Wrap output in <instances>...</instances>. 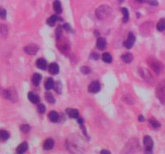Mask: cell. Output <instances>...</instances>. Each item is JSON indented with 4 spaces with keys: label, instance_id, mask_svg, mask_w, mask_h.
Segmentation results:
<instances>
[{
    "label": "cell",
    "instance_id": "d4e9b609",
    "mask_svg": "<svg viewBox=\"0 0 165 154\" xmlns=\"http://www.w3.org/2000/svg\"><path fill=\"white\" fill-rule=\"evenodd\" d=\"M156 28L159 31H163L165 30V19H161L156 25Z\"/></svg>",
    "mask_w": 165,
    "mask_h": 154
},
{
    "label": "cell",
    "instance_id": "ffe728a7",
    "mask_svg": "<svg viewBox=\"0 0 165 154\" xmlns=\"http://www.w3.org/2000/svg\"><path fill=\"white\" fill-rule=\"evenodd\" d=\"M53 9L55 11L56 13L57 14H61V12H62V7H61V2L59 0H56V1H54L53 2Z\"/></svg>",
    "mask_w": 165,
    "mask_h": 154
},
{
    "label": "cell",
    "instance_id": "4dcf8cb0",
    "mask_svg": "<svg viewBox=\"0 0 165 154\" xmlns=\"http://www.w3.org/2000/svg\"><path fill=\"white\" fill-rule=\"evenodd\" d=\"M20 130L24 133H27L30 131V126L28 125H23L20 126Z\"/></svg>",
    "mask_w": 165,
    "mask_h": 154
},
{
    "label": "cell",
    "instance_id": "30bf717a",
    "mask_svg": "<svg viewBox=\"0 0 165 154\" xmlns=\"http://www.w3.org/2000/svg\"><path fill=\"white\" fill-rule=\"evenodd\" d=\"M49 73H51L52 75H56L59 73L60 67H59L58 64L56 63H52L51 64L49 65Z\"/></svg>",
    "mask_w": 165,
    "mask_h": 154
},
{
    "label": "cell",
    "instance_id": "3957f363",
    "mask_svg": "<svg viewBox=\"0 0 165 154\" xmlns=\"http://www.w3.org/2000/svg\"><path fill=\"white\" fill-rule=\"evenodd\" d=\"M148 63L150 66L151 68L154 71L157 75L160 74L163 70L162 63L159 61L155 57H149L148 59Z\"/></svg>",
    "mask_w": 165,
    "mask_h": 154
},
{
    "label": "cell",
    "instance_id": "7c38bea8",
    "mask_svg": "<svg viewBox=\"0 0 165 154\" xmlns=\"http://www.w3.org/2000/svg\"><path fill=\"white\" fill-rule=\"evenodd\" d=\"M97 48L99 50H104L106 48V40L104 38H98L97 40Z\"/></svg>",
    "mask_w": 165,
    "mask_h": 154
},
{
    "label": "cell",
    "instance_id": "8992f818",
    "mask_svg": "<svg viewBox=\"0 0 165 154\" xmlns=\"http://www.w3.org/2000/svg\"><path fill=\"white\" fill-rule=\"evenodd\" d=\"M39 50V47L36 45V44H28L24 48V51L28 55H35L36 54V52Z\"/></svg>",
    "mask_w": 165,
    "mask_h": 154
},
{
    "label": "cell",
    "instance_id": "2e32d148",
    "mask_svg": "<svg viewBox=\"0 0 165 154\" xmlns=\"http://www.w3.org/2000/svg\"><path fill=\"white\" fill-rule=\"evenodd\" d=\"M49 119L51 120L52 123H56L58 121L59 115L58 113L55 112V111H52L49 113Z\"/></svg>",
    "mask_w": 165,
    "mask_h": 154
},
{
    "label": "cell",
    "instance_id": "e0dca14e",
    "mask_svg": "<svg viewBox=\"0 0 165 154\" xmlns=\"http://www.w3.org/2000/svg\"><path fill=\"white\" fill-rule=\"evenodd\" d=\"M36 67L41 70L46 69L47 62L44 59H39L36 60Z\"/></svg>",
    "mask_w": 165,
    "mask_h": 154
},
{
    "label": "cell",
    "instance_id": "d6986e66",
    "mask_svg": "<svg viewBox=\"0 0 165 154\" xmlns=\"http://www.w3.org/2000/svg\"><path fill=\"white\" fill-rule=\"evenodd\" d=\"M41 75L39 74V73H35L33 75H32V83L34 84L35 86H38L40 84V82L41 80Z\"/></svg>",
    "mask_w": 165,
    "mask_h": 154
},
{
    "label": "cell",
    "instance_id": "d6a6232c",
    "mask_svg": "<svg viewBox=\"0 0 165 154\" xmlns=\"http://www.w3.org/2000/svg\"><path fill=\"white\" fill-rule=\"evenodd\" d=\"M37 111H38L40 113L43 114V113L45 112V106H44V104H39L38 107H37Z\"/></svg>",
    "mask_w": 165,
    "mask_h": 154
},
{
    "label": "cell",
    "instance_id": "603a6c76",
    "mask_svg": "<svg viewBox=\"0 0 165 154\" xmlns=\"http://www.w3.org/2000/svg\"><path fill=\"white\" fill-rule=\"evenodd\" d=\"M102 59L105 63H110L112 62L111 55H110V54H109V53H107V52H105L102 54Z\"/></svg>",
    "mask_w": 165,
    "mask_h": 154
},
{
    "label": "cell",
    "instance_id": "8d00e7d4",
    "mask_svg": "<svg viewBox=\"0 0 165 154\" xmlns=\"http://www.w3.org/2000/svg\"><path fill=\"white\" fill-rule=\"evenodd\" d=\"M138 120H139V121H141V122H143V120H144V118H143V116H142V115L138 116Z\"/></svg>",
    "mask_w": 165,
    "mask_h": 154
},
{
    "label": "cell",
    "instance_id": "74e56055",
    "mask_svg": "<svg viewBox=\"0 0 165 154\" xmlns=\"http://www.w3.org/2000/svg\"><path fill=\"white\" fill-rule=\"evenodd\" d=\"M78 123L80 124V125H81V124H82V123H83V120H82V119H81V118H80V117L78 118Z\"/></svg>",
    "mask_w": 165,
    "mask_h": 154
},
{
    "label": "cell",
    "instance_id": "d590c367",
    "mask_svg": "<svg viewBox=\"0 0 165 154\" xmlns=\"http://www.w3.org/2000/svg\"><path fill=\"white\" fill-rule=\"evenodd\" d=\"M55 90H56V92H58V93H61V85L60 83H58V84H56V87L55 88Z\"/></svg>",
    "mask_w": 165,
    "mask_h": 154
},
{
    "label": "cell",
    "instance_id": "4fadbf2b",
    "mask_svg": "<svg viewBox=\"0 0 165 154\" xmlns=\"http://www.w3.org/2000/svg\"><path fill=\"white\" fill-rule=\"evenodd\" d=\"M27 149H28V144H27V142H23L22 144H20V145L17 147L16 152H17L18 153L22 154L27 151Z\"/></svg>",
    "mask_w": 165,
    "mask_h": 154
},
{
    "label": "cell",
    "instance_id": "f35d334b",
    "mask_svg": "<svg viewBox=\"0 0 165 154\" xmlns=\"http://www.w3.org/2000/svg\"><path fill=\"white\" fill-rule=\"evenodd\" d=\"M101 153L109 154V153H110V152H109V151H106V150H102V151H101Z\"/></svg>",
    "mask_w": 165,
    "mask_h": 154
},
{
    "label": "cell",
    "instance_id": "484cf974",
    "mask_svg": "<svg viewBox=\"0 0 165 154\" xmlns=\"http://www.w3.org/2000/svg\"><path fill=\"white\" fill-rule=\"evenodd\" d=\"M0 33H1V35L3 36V38H6L8 36V26L4 25V24H2L0 26Z\"/></svg>",
    "mask_w": 165,
    "mask_h": 154
},
{
    "label": "cell",
    "instance_id": "836d02e7",
    "mask_svg": "<svg viewBox=\"0 0 165 154\" xmlns=\"http://www.w3.org/2000/svg\"><path fill=\"white\" fill-rule=\"evenodd\" d=\"M81 72H82L83 74H89L90 72V68L88 67H81Z\"/></svg>",
    "mask_w": 165,
    "mask_h": 154
},
{
    "label": "cell",
    "instance_id": "52a82bcc",
    "mask_svg": "<svg viewBox=\"0 0 165 154\" xmlns=\"http://www.w3.org/2000/svg\"><path fill=\"white\" fill-rule=\"evenodd\" d=\"M143 144L145 146L146 150L148 152H151L152 150L154 143H153V140L151 138V137H149V136H145V137H143Z\"/></svg>",
    "mask_w": 165,
    "mask_h": 154
},
{
    "label": "cell",
    "instance_id": "7a4b0ae2",
    "mask_svg": "<svg viewBox=\"0 0 165 154\" xmlns=\"http://www.w3.org/2000/svg\"><path fill=\"white\" fill-rule=\"evenodd\" d=\"M155 95L160 102L163 104L165 103V79H163L158 84L155 89Z\"/></svg>",
    "mask_w": 165,
    "mask_h": 154
},
{
    "label": "cell",
    "instance_id": "6da1fadb",
    "mask_svg": "<svg viewBox=\"0 0 165 154\" xmlns=\"http://www.w3.org/2000/svg\"><path fill=\"white\" fill-rule=\"evenodd\" d=\"M112 13V9L109 6L107 5H102L100 6L95 11V14L97 17V19H104L107 17H109Z\"/></svg>",
    "mask_w": 165,
    "mask_h": 154
},
{
    "label": "cell",
    "instance_id": "9c48e42d",
    "mask_svg": "<svg viewBox=\"0 0 165 154\" xmlns=\"http://www.w3.org/2000/svg\"><path fill=\"white\" fill-rule=\"evenodd\" d=\"M101 89V85L98 81H93L88 87V91L91 93H97Z\"/></svg>",
    "mask_w": 165,
    "mask_h": 154
},
{
    "label": "cell",
    "instance_id": "44dd1931",
    "mask_svg": "<svg viewBox=\"0 0 165 154\" xmlns=\"http://www.w3.org/2000/svg\"><path fill=\"white\" fill-rule=\"evenodd\" d=\"M122 60H123L126 63H130L133 60V55L131 53H126L122 55Z\"/></svg>",
    "mask_w": 165,
    "mask_h": 154
},
{
    "label": "cell",
    "instance_id": "ac0fdd59",
    "mask_svg": "<svg viewBox=\"0 0 165 154\" xmlns=\"http://www.w3.org/2000/svg\"><path fill=\"white\" fill-rule=\"evenodd\" d=\"M10 137V134L6 130H0V141H6Z\"/></svg>",
    "mask_w": 165,
    "mask_h": 154
},
{
    "label": "cell",
    "instance_id": "5bb4252c",
    "mask_svg": "<svg viewBox=\"0 0 165 154\" xmlns=\"http://www.w3.org/2000/svg\"><path fill=\"white\" fill-rule=\"evenodd\" d=\"M54 146V140L52 139H47L44 143V149L51 150Z\"/></svg>",
    "mask_w": 165,
    "mask_h": 154
},
{
    "label": "cell",
    "instance_id": "9a60e30c",
    "mask_svg": "<svg viewBox=\"0 0 165 154\" xmlns=\"http://www.w3.org/2000/svg\"><path fill=\"white\" fill-rule=\"evenodd\" d=\"M27 97L29 99V100L33 103H38L40 101V97L34 92H29L27 95Z\"/></svg>",
    "mask_w": 165,
    "mask_h": 154
},
{
    "label": "cell",
    "instance_id": "ba28073f",
    "mask_svg": "<svg viewBox=\"0 0 165 154\" xmlns=\"http://www.w3.org/2000/svg\"><path fill=\"white\" fill-rule=\"evenodd\" d=\"M135 42V36L134 35V34L132 32H130L128 35V37H127V39L124 42V46L126 48L131 49L133 47Z\"/></svg>",
    "mask_w": 165,
    "mask_h": 154
},
{
    "label": "cell",
    "instance_id": "f1b7e54d",
    "mask_svg": "<svg viewBox=\"0 0 165 154\" xmlns=\"http://www.w3.org/2000/svg\"><path fill=\"white\" fill-rule=\"evenodd\" d=\"M149 123H150V125H151V127H153L154 128H160L161 125H160V123L158 122L157 120L154 119V118H151L149 120Z\"/></svg>",
    "mask_w": 165,
    "mask_h": 154
},
{
    "label": "cell",
    "instance_id": "ab89813d",
    "mask_svg": "<svg viewBox=\"0 0 165 154\" xmlns=\"http://www.w3.org/2000/svg\"><path fill=\"white\" fill-rule=\"evenodd\" d=\"M123 1H124V0H120V2H123Z\"/></svg>",
    "mask_w": 165,
    "mask_h": 154
},
{
    "label": "cell",
    "instance_id": "4316f807",
    "mask_svg": "<svg viewBox=\"0 0 165 154\" xmlns=\"http://www.w3.org/2000/svg\"><path fill=\"white\" fill-rule=\"evenodd\" d=\"M137 2L139 3H148V4L152 5V6H157L158 2L156 0H135Z\"/></svg>",
    "mask_w": 165,
    "mask_h": 154
},
{
    "label": "cell",
    "instance_id": "277c9868",
    "mask_svg": "<svg viewBox=\"0 0 165 154\" xmlns=\"http://www.w3.org/2000/svg\"><path fill=\"white\" fill-rule=\"evenodd\" d=\"M62 35L61 37L57 38V45L56 47H58L59 50L61 51V52L66 53L68 52L69 49H70V46H69V43L67 40H66L65 38H61Z\"/></svg>",
    "mask_w": 165,
    "mask_h": 154
},
{
    "label": "cell",
    "instance_id": "5b68a950",
    "mask_svg": "<svg viewBox=\"0 0 165 154\" xmlns=\"http://www.w3.org/2000/svg\"><path fill=\"white\" fill-rule=\"evenodd\" d=\"M3 96L12 102L17 101V93H16L15 88H9L4 90L3 91Z\"/></svg>",
    "mask_w": 165,
    "mask_h": 154
},
{
    "label": "cell",
    "instance_id": "f546056e",
    "mask_svg": "<svg viewBox=\"0 0 165 154\" xmlns=\"http://www.w3.org/2000/svg\"><path fill=\"white\" fill-rule=\"evenodd\" d=\"M45 98H46L47 101L50 103H55V99H54L52 94L50 93V92H47L45 94Z\"/></svg>",
    "mask_w": 165,
    "mask_h": 154
},
{
    "label": "cell",
    "instance_id": "7402d4cb",
    "mask_svg": "<svg viewBox=\"0 0 165 154\" xmlns=\"http://www.w3.org/2000/svg\"><path fill=\"white\" fill-rule=\"evenodd\" d=\"M44 86H45V88L47 90H50V89L53 88L54 86H55V83H54L53 79H52V78H49L46 80V82H45Z\"/></svg>",
    "mask_w": 165,
    "mask_h": 154
},
{
    "label": "cell",
    "instance_id": "8fae6325",
    "mask_svg": "<svg viewBox=\"0 0 165 154\" xmlns=\"http://www.w3.org/2000/svg\"><path fill=\"white\" fill-rule=\"evenodd\" d=\"M66 112L68 115V116L71 118L78 119L79 117V112H78V109H75V108H67Z\"/></svg>",
    "mask_w": 165,
    "mask_h": 154
},
{
    "label": "cell",
    "instance_id": "cb8c5ba5",
    "mask_svg": "<svg viewBox=\"0 0 165 154\" xmlns=\"http://www.w3.org/2000/svg\"><path fill=\"white\" fill-rule=\"evenodd\" d=\"M59 18L56 15H52L50 18H49L48 19V20H47V23H48V25H49V26H54V24L56 23V21L58 20Z\"/></svg>",
    "mask_w": 165,
    "mask_h": 154
},
{
    "label": "cell",
    "instance_id": "83f0119b",
    "mask_svg": "<svg viewBox=\"0 0 165 154\" xmlns=\"http://www.w3.org/2000/svg\"><path fill=\"white\" fill-rule=\"evenodd\" d=\"M122 14H123V23H127L129 20V11L128 10L123 7V8H122Z\"/></svg>",
    "mask_w": 165,
    "mask_h": 154
},
{
    "label": "cell",
    "instance_id": "e575fe53",
    "mask_svg": "<svg viewBox=\"0 0 165 154\" xmlns=\"http://www.w3.org/2000/svg\"><path fill=\"white\" fill-rule=\"evenodd\" d=\"M63 28L65 29V31H72V28H71L70 25H69V24H68V23L64 24V25H63Z\"/></svg>",
    "mask_w": 165,
    "mask_h": 154
},
{
    "label": "cell",
    "instance_id": "1f68e13d",
    "mask_svg": "<svg viewBox=\"0 0 165 154\" xmlns=\"http://www.w3.org/2000/svg\"><path fill=\"white\" fill-rule=\"evenodd\" d=\"M7 17V11L3 7H0V18L2 19H5Z\"/></svg>",
    "mask_w": 165,
    "mask_h": 154
}]
</instances>
